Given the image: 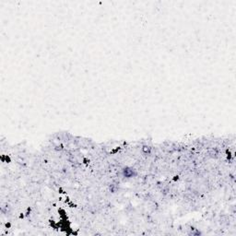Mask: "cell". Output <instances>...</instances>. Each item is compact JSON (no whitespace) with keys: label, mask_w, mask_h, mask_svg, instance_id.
Returning a JSON list of instances; mask_svg holds the SVG:
<instances>
[{"label":"cell","mask_w":236,"mask_h":236,"mask_svg":"<svg viewBox=\"0 0 236 236\" xmlns=\"http://www.w3.org/2000/svg\"><path fill=\"white\" fill-rule=\"evenodd\" d=\"M123 175L124 177H127V178H131V177H133L136 175V172L134 169H132V168H124L123 170Z\"/></svg>","instance_id":"cell-1"}]
</instances>
